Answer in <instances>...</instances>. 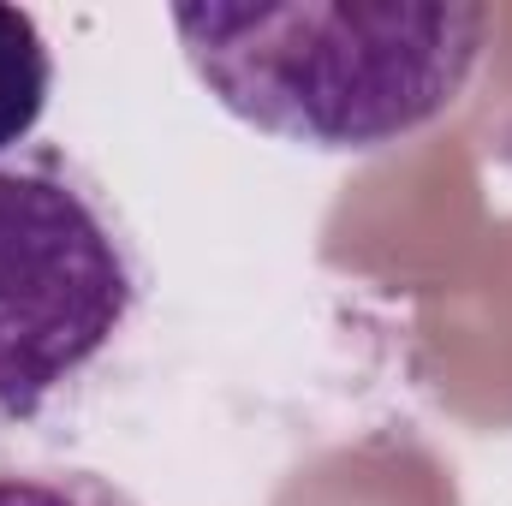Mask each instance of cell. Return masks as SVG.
Wrapping results in <instances>:
<instances>
[{
	"label": "cell",
	"instance_id": "3",
	"mask_svg": "<svg viewBox=\"0 0 512 506\" xmlns=\"http://www.w3.org/2000/svg\"><path fill=\"white\" fill-rule=\"evenodd\" d=\"M54 96V54L24 6H0V155L24 149Z\"/></svg>",
	"mask_w": 512,
	"mask_h": 506
},
{
	"label": "cell",
	"instance_id": "2",
	"mask_svg": "<svg viewBox=\"0 0 512 506\" xmlns=\"http://www.w3.org/2000/svg\"><path fill=\"white\" fill-rule=\"evenodd\" d=\"M143 298L149 268L108 185L60 143L0 155V447L102 381Z\"/></svg>",
	"mask_w": 512,
	"mask_h": 506
},
{
	"label": "cell",
	"instance_id": "1",
	"mask_svg": "<svg viewBox=\"0 0 512 506\" xmlns=\"http://www.w3.org/2000/svg\"><path fill=\"white\" fill-rule=\"evenodd\" d=\"M197 84L280 143L352 155L441 120L483 66L489 6H173Z\"/></svg>",
	"mask_w": 512,
	"mask_h": 506
},
{
	"label": "cell",
	"instance_id": "4",
	"mask_svg": "<svg viewBox=\"0 0 512 506\" xmlns=\"http://www.w3.org/2000/svg\"><path fill=\"white\" fill-rule=\"evenodd\" d=\"M0 506H137L108 477L78 465H0Z\"/></svg>",
	"mask_w": 512,
	"mask_h": 506
}]
</instances>
